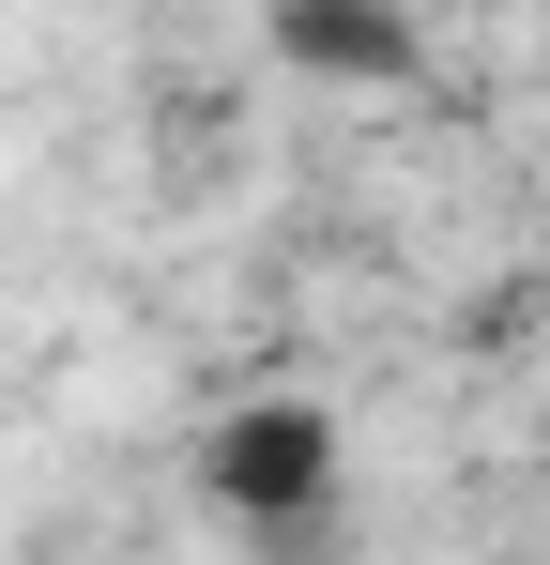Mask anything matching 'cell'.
I'll list each match as a JSON object with an SVG mask.
<instances>
[{
    "label": "cell",
    "mask_w": 550,
    "mask_h": 565,
    "mask_svg": "<svg viewBox=\"0 0 550 565\" xmlns=\"http://www.w3.org/2000/svg\"><path fill=\"white\" fill-rule=\"evenodd\" d=\"M199 489L245 520V535H306L337 504V413L321 397H245L214 444H199Z\"/></svg>",
    "instance_id": "6da1fadb"
},
{
    "label": "cell",
    "mask_w": 550,
    "mask_h": 565,
    "mask_svg": "<svg viewBox=\"0 0 550 565\" xmlns=\"http://www.w3.org/2000/svg\"><path fill=\"white\" fill-rule=\"evenodd\" d=\"M261 46L306 93H429V31L398 0H261Z\"/></svg>",
    "instance_id": "7a4b0ae2"
}]
</instances>
